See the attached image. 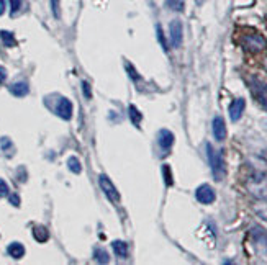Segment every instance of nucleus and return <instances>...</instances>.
<instances>
[{"label": "nucleus", "instance_id": "34", "mask_svg": "<svg viewBox=\"0 0 267 265\" xmlns=\"http://www.w3.org/2000/svg\"><path fill=\"white\" fill-rule=\"evenodd\" d=\"M266 69H267V61H266Z\"/></svg>", "mask_w": 267, "mask_h": 265}, {"label": "nucleus", "instance_id": "17", "mask_svg": "<svg viewBox=\"0 0 267 265\" xmlns=\"http://www.w3.org/2000/svg\"><path fill=\"white\" fill-rule=\"evenodd\" d=\"M0 39H2V43L5 44L7 48H13L17 44V39L12 31H5V30L0 31Z\"/></svg>", "mask_w": 267, "mask_h": 265}, {"label": "nucleus", "instance_id": "2", "mask_svg": "<svg viewBox=\"0 0 267 265\" xmlns=\"http://www.w3.org/2000/svg\"><path fill=\"white\" fill-rule=\"evenodd\" d=\"M247 191L261 202H267V173L256 172L246 182Z\"/></svg>", "mask_w": 267, "mask_h": 265}, {"label": "nucleus", "instance_id": "6", "mask_svg": "<svg viewBox=\"0 0 267 265\" xmlns=\"http://www.w3.org/2000/svg\"><path fill=\"white\" fill-rule=\"evenodd\" d=\"M169 35H171V44L172 48H179L182 44L184 38V28L181 20H172L169 25Z\"/></svg>", "mask_w": 267, "mask_h": 265}, {"label": "nucleus", "instance_id": "27", "mask_svg": "<svg viewBox=\"0 0 267 265\" xmlns=\"http://www.w3.org/2000/svg\"><path fill=\"white\" fill-rule=\"evenodd\" d=\"M0 146H2V149L5 151V152H7L8 149H10V151L13 149V144H12V141L8 139V138H2V141H0Z\"/></svg>", "mask_w": 267, "mask_h": 265}, {"label": "nucleus", "instance_id": "18", "mask_svg": "<svg viewBox=\"0 0 267 265\" xmlns=\"http://www.w3.org/2000/svg\"><path fill=\"white\" fill-rule=\"evenodd\" d=\"M94 259H95V262H100V264H108L110 262L108 252L102 247H97L94 250Z\"/></svg>", "mask_w": 267, "mask_h": 265}, {"label": "nucleus", "instance_id": "20", "mask_svg": "<svg viewBox=\"0 0 267 265\" xmlns=\"http://www.w3.org/2000/svg\"><path fill=\"white\" fill-rule=\"evenodd\" d=\"M67 167H69V170L74 172V173H81V170H82V166H81L79 159L74 157V156L67 159Z\"/></svg>", "mask_w": 267, "mask_h": 265}, {"label": "nucleus", "instance_id": "1", "mask_svg": "<svg viewBox=\"0 0 267 265\" xmlns=\"http://www.w3.org/2000/svg\"><path fill=\"white\" fill-rule=\"evenodd\" d=\"M222 152L223 151H216L210 143L206 144V156H208L211 173L216 182H222L226 177V166H225V157Z\"/></svg>", "mask_w": 267, "mask_h": 265}, {"label": "nucleus", "instance_id": "4", "mask_svg": "<svg viewBox=\"0 0 267 265\" xmlns=\"http://www.w3.org/2000/svg\"><path fill=\"white\" fill-rule=\"evenodd\" d=\"M251 237H252V242H254L257 252H259L262 257H267V232L256 226V227H252Z\"/></svg>", "mask_w": 267, "mask_h": 265}, {"label": "nucleus", "instance_id": "28", "mask_svg": "<svg viewBox=\"0 0 267 265\" xmlns=\"http://www.w3.org/2000/svg\"><path fill=\"white\" fill-rule=\"evenodd\" d=\"M158 38H159V41H161V44H163V48H164V51H167V43H165V39H164V35H163V28L158 25Z\"/></svg>", "mask_w": 267, "mask_h": 265}, {"label": "nucleus", "instance_id": "25", "mask_svg": "<svg viewBox=\"0 0 267 265\" xmlns=\"http://www.w3.org/2000/svg\"><path fill=\"white\" fill-rule=\"evenodd\" d=\"M8 191H10V190H8L7 182L0 179V198H3V196H7V195H8Z\"/></svg>", "mask_w": 267, "mask_h": 265}, {"label": "nucleus", "instance_id": "24", "mask_svg": "<svg viewBox=\"0 0 267 265\" xmlns=\"http://www.w3.org/2000/svg\"><path fill=\"white\" fill-rule=\"evenodd\" d=\"M23 0H10V8H12V15H15L17 12L21 10Z\"/></svg>", "mask_w": 267, "mask_h": 265}, {"label": "nucleus", "instance_id": "3", "mask_svg": "<svg viewBox=\"0 0 267 265\" xmlns=\"http://www.w3.org/2000/svg\"><path fill=\"white\" fill-rule=\"evenodd\" d=\"M243 48L249 53H261L267 48V39L259 33H249L243 36Z\"/></svg>", "mask_w": 267, "mask_h": 265}, {"label": "nucleus", "instance_id": "8", "mask_svg": "<svg viewBox=\"0 0 267 265\" xmlns=\"http://www.w3.org/2000/svg\"><path fill=\"white\" fill-rule=\"evenodd\" d=\"M251 84H252V94H254V97L257 98V102H259L262 107L267 108V84L257 79H252Z\"/></svg>", "mask_w": 267, "mask_h": 265}, {"label": "nucleus", "instance_id": "29", "mask_svg": "<svg viewBox=\"0 0 267 265\" xmlns=\"http://www.w3.org/2000/svg\"><path fill=\"white\" fill-rule=\"evenodd\" d=\"M8 200H10V203L13 205V207H20V196L15 195V193H8Z\"/></svg>", "mask_w": 267, "mask_h": 265}, {"label": "nucleus", "instance_id": "19", "mask_svg": "<svg viewBox=\"0 0 267 265\" xmlns=\"http://www.w3.org/2000/svg\"><path fill=\"white\" fill-rule=\"evenodd\" d=\"M128 115H130V120H131V123L135 126H140V123H141V120H143V116H141V113H140V110H138L135 105H131L130 108H128Z\"/></svg>", "mask_w": 267, "mask_h": 265}, {"label": "nucleus", "instance_id": "30", "mask_svg": "<svg viewBox=\"0 0 267 265\" xmlns=\"http://www.w3.org/2000/svg\"><path fill=\"white\" fill-rule=\"evenodd\" d=\"M82 89H84V97H85V98H92L90 85L87 84V82H82Z\"/></svg>", "mask_w": 267, "mask_h": 265}, {"label": "nucleus", "instance_id": "33", "mask_svg": "<svg viewBox=\"0 0 267 265\" xmlns=\"http://www.w3.org/2000/svg\"><path fill=\"white\" fill-rule=\"evenodd\" d=\"M5 0H0V15H3L5 13Z\"/></svg>", "mask_w": 267, "mask_h": 265}, {"label": "nucleus", "instance_id": "31", "mask_svg": "<svg viewBox=\"0 0 267 265\" xmlns=\"http://www.w3.org/2000/svg\"><path fill=\"white\" fill-rule=\"evenodd\" d=\"M126 69H128V71H130V72H131V74H130V76L133 77V79H135V80H136V79H138V76H136V71H135V69H133V66H131V64H130V62H126Z\"/></svg>", "mask_w": 267, "mask_h": 265}, {"label": "nucleus", "instance_id": "26", "mask_svg": "<svg viewBox=\"0 0 267 265\" xmlns=\"http://www.w3.org/2000/svg\"><path fill=\"white\" fill-rule=\"evenodd\" d=\"M51 10H53V15L56 18L61 17V12H59V0H51Z\"/></svg>", "mask_w": 267, "mask_h": 265}, {"label": "nucleus", "instance_id": "10", "mask_svg": "<svg viewBox=\"0 0 267 265\" xmlns=\"http://www.w3.org/2000/svg\"><path fill=\"white\" fill-rule=\"evenodd\" d=\"M245 108H246V100L245 98L233 100L231 105H229V118H231L233 123L241 120L243 113H245Z\"/></svg>", "mask_w": 267, "mask_h": 265}, {"label": "nucleus", "instance_id": "5", "mask_svg": "<svg viewBox=\"0 0 267 265\" xmlns=\"http://www.w3.org/2000/svg\"><path fill=\"white\" fill-rule=\"evenodd\" d=\"M99 185H100V189H102L103 193L107 195V198L110 200V202H115V203L118 202L120 193H118L117 187L113 185V182L110 180L107 175H99Z\"/></svg>", "mask_w": 267, "mask_h": 265}, {"label": "nucleus", "instance_id": "9", "mask_svg": "<svg viewBox=\"0 0 267 265\" xmlns=\"http://www.w3.org/2000/svg\"><path fill=\"white\" fill-rule=\"evenodd\" d=\"M54 112H56V115L61 116L62 120H71L72 118V103H71V100L61 97L58 100Z\"/></svg>", "mask_w": 267, "mask_h": 265}, {"label": "nucleus", "instance_id": "23", "mask_svg": "<svg viewBox=\"0 0 267 265\" xmlns=\"http://www.w3.org/2000/svg\"><path fill=\"white\" fill-rule=\"evenodd\" d=\"M167 5L176 12H182L184 10V3L182 0H167Z\"/></svg>", "mask_w": 267, "mask_h": 265}, {"label": "nucleus", "instance_id": "21", "mask_svg": "<svg viewBox=\"0 0 267 265\" xmlns=\"http://www.w3.org/2000/svg\"><path fill=\"white\" fill-rule=\"evenodd\" d=\"M163 173H164V182H165V185L171 187V185L174 184V180H172V172H171V167H169L167 164H164V166H163Z\"/></svg>", "mask_w": 267, "mask_h": 265}, {"label": "nucleus", "instance_id": "7", "mask_svg": "<svg viewBox=\"0 0 267 265\" xmlns=\"http://www.w3.org/2000/svg\"><path fill=\"white\" fill-rule=\"evenodd\" d=\"M195 198L199 200L202 205H210V203L215 202L216 193H215V190L211 189L210 185L204 184V185H200L199 189L195 190Z\"/></svg>", "mask_w": 267, "mask_h": 265}, {"label": "nucleus", "instance_id": "12", "mask_svg": "<svg viewBox=\"0 0 267 265\" xmlns=\"http://www.w3.org/2000/svg\"><path fill=\"white\" fill-rule=\"evenodd\" d=\"M158 144L163 151H169L174 144V134L169 130H161L158 132Z\"/></svg>", "mask_w": 267, "mask_h": 265}, {"label": "nucleus", "instance_id": "13", "mask_svg": "<svg viewBox=\"0 0 267 265\" xmlns=\"http://www.w3.org/2000/svg\"><path fill=\"white\" fill-rule=\"evenodd\" d=\"M10 92L12 95H15V97H25V95H28L30 92V87L26 82H15V84L10 85Z\"/></svg>", "mask_w": 267, "mask_h": 265}, {"label": "nucleus", "instance_id": "32", "mask_svg": "<svg viewBox=\"0 0 267 265\" xmlns=\"http://www.w3.org/2000/svg\"><path fill=\"white\" fill-rule=\"evenodd\" d=\"M5 79H7V71L3 69L2 66H0V84H2V82L5 80Z\"/></svg>", "mask_w": 267, "mask_h": 265}, {"label": "nucleus", "instance_id": "14", "mask_svg": "<svg viewBox=\"0 0 267 265\" xmlns=\"http://www.w3.org/2000/svg\"><path fill=\"white\" fill-rule=\"evenodd\" d=\"M7 252L13 259H21L23 255H25V247H23V244H20V242H12V244L8 246Z\"/></svg>", "mask_w": 267, "mask_h": 265}, {"label": "nucleus", "instance_id": "11", "mask_svg": "<svg viewBox=\"0 0 267 265\" xmlns=\"http://www.w3.org/2000/svg\"><path fill=\"white\" fill-rule=\"evenodd\" d=\"M211 128H213L215 139L216 141H225V138H226V126H225V120L222 116H215L213 118Z\"/></svg>", "mask_w": 267, "mask_h": 265}, {"label": "nucleus", "instance_id": "16", "mask_svg": "<svg viewBox=\"0 0 267 265\" xmlns=\"http://www.w3.org/2000/svg\"><path fill=\"white\" fill-rule=\"evenodd\" d=\"M33 237L38 242H46L49 239V232L44 226H35L33 227Z\"/></svg>", "mask_w": 267, "mask_h": 265}, {"label": "nucleus", "instance_id": "15", "mask_svg": "<svg viewBox=\"0 0 267 265\" xmlns=\"http://www.w3.org/2000/svg\"><path fill=\"white\" fill-rule=\"evenodd\" d=\"M113 252L120 259H126L128 257V244L123 241H113Z\"/></svg>", "mask_w": 267, "mask_h": 265}, {"label": "nucleus", "instance_id": "22", "mask_svg": "<svg viewBox=\"0 0 267 265\" xmlns=\"http://www.w3.org/2000/svg\"><path fill=\"white\" fill-rule=\"evenodd\" d=\"M256 213H257V216H259L261 219H264V221L267 223V203L257 205V207H256Z\"/></svg>", "mask_w": 267, "mask_h": 265}]
</instances>
